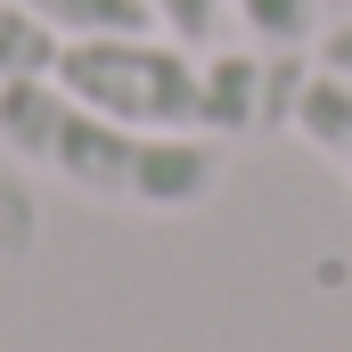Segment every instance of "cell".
<instances>
[{"mask_svg": "<svg viewBox=\"0 0 352 352\" xmlns=\"http://www.w3.org/2000/svg\"><path fill=\"white\" fill-rule=\"evenodd\" d=\"M140 8H148L173 41H197V50H205V41L221 33V16H230V0H140Z\"/></svg>", "mask_w": 352, "mask_h": 352, "instance_id": "52a82bcc", "label": "cell"}, {"mask_svg": "<svg viewBox=\"0 0 352 352\" xmlns=\"http://www.w3.org/2000/svg\"><path fill=\"white\" fill-rule=\"evenodd\" d=\"M0 148L74 197L131 205V213H188L221 188V140L115 123V115L82 107L74 90H58L50 74L0 82Z\"/></svg>", "mask_w": 352, "mask_h": 352, "instance_id": "7a4b0ae2", "label": "cell"}, {"mask_svg": "<svg viewBox=\"0 0 352 352\" xmlns=\"http://www.w3.org/2000/svg\"><path fill=\"white\" fill-rule=\"evenodd\" d=\"M8 8H25V16L50 25L58 41H90V33H148V25H156L140 0H8ZM156 33H164V25H156Z\"/></svg>", "mask_w": 352, "mask_h": 352, "instance_id": "277c9868", "label": "cell"}, {"mask_svg": "<svg viewBox=\"0 0 352 352\" xmlns=\"http://www.w3.org/2000/svg\"><path fill=\"white\" fill-rule=\"evenodd\" d=\"M320 58L303 50H197L173 33H90L58 41L50 82L74 90L82 107L140 123V131H180V140H246V131H287L295 98Z\"/></svg>", "mask_w": 352, "mask_h": 352, "instance_id": "6da1fadb", "label": "cell"}, {"mask_svg": "<svg viewBox=\"0 0 352 352\" xmlns=\"http://www.w3.org/2000/svg\"><path fill=\"white\" fill-rule=\"evenodd\" d=\"M50 58H58V33H50V25H33L25 8H8V0H0V82L50 74Z\"/></svg>", "mask_w": 352, "mask_h": 352, "instance_id": "8992f818", "label": "cell"}, {"mask_svg": "<svg viewBox=\"0 0 352 352\" xmlns=\"http://www.w3.org/2000/svg\"><path fill=\"white\" fill-rule=\"evenodd\" d=\"M287 131H303V140L352 180V82L344 74L311 66V82H303V98H295V123H287Z\"/></svg>", "mask_w": 352, "mask_h": 352, "instance_id": "3957f363", "label": "cell"}, {"mask_svg": "<svg viewBox=\"0 0 352 352\" xmlns=\"http://www.w3.org/2000/svg\"><path fill=\"white\" fill-rule=\"evenodd\" d=\"M320 66H328V74H344V82H352V16H336V25L320 33Z\"/></svg>", "mask_w": 352, "mask_h": 352, "instance_id": "ba28073f", "label": "cell"}, {"mask_svg": "<svg viewBox=\"0 0 352 352\" xmlns=\"http://www.w3.org/2000/svg\"><path fill=\"white\" fill-rule=\"evenodd\" d=\"M230 16L270 41V50H311L320 33H328V16H320V0H230Z\"/></svg>", "mask_w": 352, "mask_h": 352, "instance_id": "5b68a950", "label": "cell"}]
</instances>
